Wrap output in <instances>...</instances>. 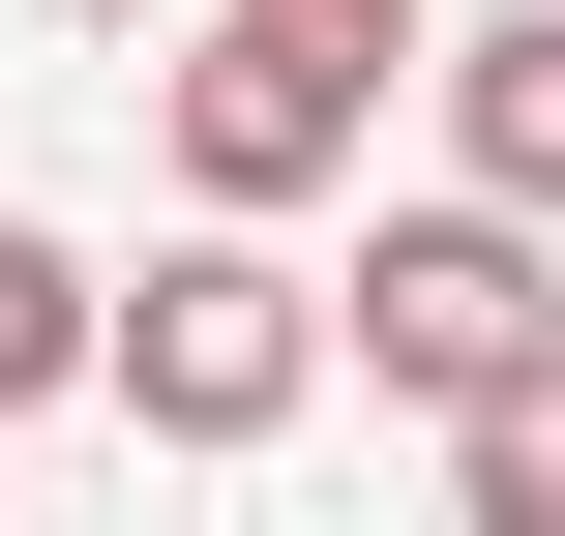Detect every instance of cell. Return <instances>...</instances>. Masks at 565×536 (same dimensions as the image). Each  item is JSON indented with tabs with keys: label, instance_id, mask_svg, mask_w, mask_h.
Here are the masks:
<instances>
[{
	"label": "cell",
	"instance_id": "obj_2",
	"mask_svg": "<svg viewBox=\"0 0 565 536\" xmlns=\"http://www.w3.org/2000/svg\"><path fill=\"white\" fill-rule=\"evenodd\" d=\"M328 358H358L387 418L536 388V358H565V239H536V209H477V179H447V209H387V239L328 269Z\"/></svg>",
	"mask_w": 565,
	"mask_h": 536
},
{
	"label": "cell",
	"instance_id": "obj_3",
	"mask_svg": "<svg viewBox=\"0 0 565 536\" xmlns=\"http://www.w3.org/2000/svg\"><path fill=\"white\" fill-rule=\"evenodd\" d=\"M149 149H179V209H238V239H298L328 179H387V60H328V30H268V0H209V30L149 60Z\"/></svg>",
	"mask_w": 565,
	"mask_h": 536
},
{
	"label": "cell",
	"instance_id": "obj_1",
	"mask_svg": "<svg viewBox=\"0 0 565 536\" xmlns=\"http://www.w3.org/2000/svg\"><path fill=\"white\" fill-rule=\"evenodd\" d=\"M89 418H149V448H298V418H328V269H298V239H238V209H179V239L119 269Z\"/></svg>",
	"mask_w": 565,
	"mask_h": 536
},
{
	"label": "cell",
	"instance_id": "obj_4",
	"mask_svg": "<svg viewBox=\"0 0 565 536\" xmlns=\"http://www.w3.org/2000/svg\"><path fill=\"white\" fill-rule=\"evenodd\" d=\"M417 90H447V179H477V209H536V239H565V0H507V30H447Z\"/></svg>",
	"mask_w": 565,
	"mask_h": 536
},
{
	"label": "cell",
	"instance_id": "obj_6",
	"mask_svg": "<svg viewBox=\"0 0 565 536\" xmlns=\"http://www.w3.org/2000/svg\"><path fill=\"white\" fill-rule=\"evenodd\" d=\"M447 536H565V358L447 418Z\"/></svg>",
	"mask_w": 565,
	"mask_h": 536
},
{
	"label": "cell",
	"instance_id": "obj_5",
	"mask_svg": "<svg viewBox=\"0 0 565 536\" xmlns=\"http://www.w3.org/2000/svg\"><path fill=\"white\" fill-rule=\"evenodd\" d=\"M89 358H119V269L60 209H0V418H89Z\"/></svg>",
	"mask_w": 565,
	"mask_h": 536
},
{
	"label": "cell",
	"instance_id": "obj_7",
	"mask_svg": "<svg viewBox=\"0 0 565 536\" xmlns=\"http://www.w3.org/2000/svg\"><path fill=\"white\" fill-rule=\"evenodd\" d=\"M268 30H328V60H387V90L447 60V0H268Z\"/></svg>",
	"mask_w": 565,
	"mask_h": 536
},
{
	"label": "cell",
	"instance_id": "obj_8",
	"mask_svg": "<svg viewBox=\"0 0 565 536\" xmlns=\"http://www.w3.org/2000/svg\"><path fill=\"white\" fill-rule=\"evenodd\" d=\"M30 30H149V60H179V30H209V0H30Z\"/></svg>",
	"mask_w": 565,
	"mask_h": 536
}]
</instances>
